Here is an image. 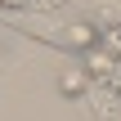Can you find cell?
Here are the masks:
<instances>
[{"instance_id": "1", "label": "cell", "mask_w": 121, "mask_h": 121, "mask_svg": "<svg viewBox=\"0 0 121 121\" xmlns=\"http://www.w3.org/2000/svg\"><path fill=\"white\" fill-rule=\"evenodd\" d=\"M85 76L99 81L108 94H121V58H112V54L90 49V54H85Z\"/></svg>"}, {"instance_id": "2", "label": "cell", "mask_w": 121, "mask_h": 121, "mask_svg": "<svg viewBox=\"0 0 121 121\" xmlns=\"http://www.w3.org/2000/svg\"><path fill=\"white\" fill-rule=\"evenodd\" d=\"M94 49H103V54L121 58V22H108V27H99V45H94Z\"/></svg>"}, {"instance_id": "3", "label": "cell", "mask_w": 121, "mask_h": 121, "mask_svg": "<svg viewBox=\"0 0 121 121\" xmlns=\"http://www.w3.org/2000/svg\"><path fill=\"white\" fill-rule=\"evenodd\" d=\"M36 0H0V9H9V13H18V9H31Z\"/></svg>"}]
</instances>
